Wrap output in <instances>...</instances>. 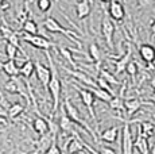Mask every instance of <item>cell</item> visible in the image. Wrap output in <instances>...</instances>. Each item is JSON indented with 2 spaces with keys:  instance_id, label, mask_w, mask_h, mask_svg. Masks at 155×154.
I'll return each instance as SVG.
<instances>
[{
  "instance_id": "6da1fadb",
  "label": "cell",
  "mask_w": 155,
  "mask_h": 154,
  "mask_svg": "<svg viewBox=\"0 0 155 154\" xmlns=\"http://www.w3.org/2000/svg\"><path fill=\"white\" fill-rule=\"evenodd\" d=\"M46 53L47 61H49V68L50 72H51V77H50L49 85H47V92H50L51 95V100H53V107H51V114L54 115L57 112V109L59 108V104H61V95H62V82L58 77V72H57V68L54 65V61H53L51 55H50L49 50H45Z\"/></svg>"
},
{
  "instance_id": "7a4b0ae2",
  "label": "cell",
  "mask_w": 155,
  "mask_h": 154,
  "mask_svg": "<svg viewBox=\"0 0 155 154\" xmlns=\"http://www.w3.org/2000/svg\"><path fill=\"white\" fill-rule=\"evenodd\" d=\"M61 105H62V108H64V111H65V114L68 115V118L73 122L74 124H78V126H81V127H84V129L86 130V131L89 132L91 135H93V138H94V141L96 142H99L97 141V138H96V132L93 131V130L91 129V126H89L88 123L85 122L84 119L81 118V115H80V112H78V109H77V107L73 104V103L70 102V97L69 96H65V100H64V103H61Z\"/></svg>"
},
{
  "instance_id": "3957f363",
  "label": "cell",
  "mask_w": 155,
  "mask_h": 154,
  "mask_svg": "<svg viewBox=\"0 0 155 154\" xmlns=\"http://www.w3.org/2000/svg\"><path fill=\"white\" fill-rule=\"evenodd\" d=\"M42 26H43V28L46 31H49V32H54V34H64V35H66L68 38H69L70 41H73V42H76V45L77 46H81V43L78 42V41L76 39V32H73L71 30H69V28H65L64 26H61V23L58 22V20L55 19V18H53V16H47L46 19L42 22Z\"/></svg>"
},
{
  "instance_id": "277c9868",
  "label": "cell",
  "mask_w": 155,
  "mask_h": 154,
  "mask_svg": "<svg viewBox=\"0 0 155 154\" xmlns=\"http://www.w3.org/2000/svg\"><path fill=\"white\" fill-rule=\"evenodd\" d=\"M73 85V88L74 89H77V92H78L80 95V99H81V102H82V104L86 107V109H88V112H89V115H91V119L94 122V124H96V130L99 129V122H97V118H96V114H94V109H93V105H94V100H96V97L93 96L91 92H89L86 88H84L81 85H77V84H71Z\"/></svg>"
},
{
  "instance_id": "5b68a950",
  "label": "cell",
  "mask_w": 155,
  "mask_h": 154,
  "mask_svg": "<svg viewBox=\"0 0 155 154\" xmlns=\"http://www.w3.org/2000/svg\"><path fill=\"white\" fill-rule=\"evenodd\" d=\"M4 89L7 91L8 93H11V95L19 93L20 96L25 97L26 102L30 104V96H28V93H27V88H26V84L23 82V80L20 79L19 76L10 77V80H8V81L4 84Z\"/></svg>"
},
{
  "instance_id": "8992f818",
  "label": "cell",
  "mask_w": 155,
  "mask_h": 154,
  "mask_svg": "<svg viewBox=\"0 0 155 154\" xmlns=\"http://www.w3.org/2000/svg\"><path fill=\"white\" fill-rule=\"evenodd\" d=\"M20 41H25V42L30 43L31 46L37 47V49H41V50H49L50 47H57V45L54 42L49 39V38H45L43 35H30V34H26L23 32L22 37H19Z\"/></svg>"
},
{
  "instance_id": "52a82bcc",
  "label": "cell",
  "mask_w": 155,
  "mask_h": 154,
  "mask_svg": "<svg viewBox=\"0 0 155 154\" xmlns=\"http://www.w3.org/2000/svg\"><path fill=\"white\" fill-rule=\"evenodd\" d=\"M115 30H116L115 23L109 19V16L104 15L103 20H101V34H103V38H104V41H105L107 46H108L111 50L115 49V43H113Z\"/></svg>"
},
{
  "instance_id": "ba28073f",
  "label": "cell",
  "mask_w": 155,
  "mask_h": 154,
  "mask_svg": "<svg viewBox=\"0 0 155 154\" xmlns=\"http://www.w3.org/2000/svg\"><path fill=\"white\" fill-rule=\"evenodd\" d=\"M62 69L65 70V72L68 73V75H70L71 77H74V79L77 80V81H80L81 84H85L86 87H96V81H94V77L89 76L86 72L81 69V68H78V69H71V68H66L62 65Z\"/></svg>"
},
{
  "instance_id": "9c48e42d",
  "label": "cell",
  "mask_w": 155,
  "mask_h": 154,
  "mask_svg": "<svg viewBox=\"0 0 155 154\" xmlns=\"http://www.w3.org/2000/svg\"><path fill=\"white\" fill-rule=\"evenodd\" d=\"M131 123L124 122L123 135H121V154H134V137L131 132Z\"/></svg>"
},
{
  "instance_id": "30bf717a",
  "label": "cell",
  "mask_w": 155,
  "mask_h": 154,
  "mask_svg": "<svg viewBox=\"0 0 155 154\" xmlns=\"http://www.w3.org/2000/svg\"><path fill=\"white\" fill-rule=\"evenodd\" d=\"M139 50V55H140L142 61H144L148 65L150 69H153L154 64H155V46H153L151 43H140L138 47Z\"/></svg>"
},
{
  "instance_id": "8fae6325",
  "label": "cell",
  "mask_w": 155,
  "mask_h": 154,
  "mask_svg": "<svg viewBox=\"0 0 155 154\" xmlns=\"http://www.w3.org/2000/svg\"><path fill=\"white\" fill-rule=\"evenodd\" d=\"M143 104H144V102H142L140 99H136V97L126 99L124 100V116H126V119H121V120H124V122L130 120V118H132L136 112L140 111Z\"/></svg>"
},
{
  "instance_id": "7c38bea8",
  "label": "cell",
  "mask_w": 155,
  "mask_h": 154,
  "mask_svg": "<svg viewBox=\"0 0 155 154\" xmlns=\"http://www.w3.org/2000/svg\"><path fill=\"white\" fill-rule=\"evenodd\" d=\"M108 15L109 19L115 20V22H121L126 18V8H124L123 3L119 0H111L108 7Z\"/></svg>"
},
{
  "instance_id": "4fadbf2b",
  "label": "cell",
  "mask_w": 155,
  "mask_h": 154,
  "mask_svg": "<svg viewBox=\"0 0 155 154\" xmlns=\"http://www.w3.org/2000/svg\"><path fill=\"white\" fill-rule=\"evenodd\" d=\"M35 75H37L38 81L42 84V87L45 88V91H47V85H49L50 77H51V72H50V68L46 65L41 64L39 61H35Z\"/></svg>"
},
{
  "instance_id": "5bb4252c",
  "label": "cell",
  "mask_w": 155,
  "mask_h": 154,
  "mask_svg": "<svg viewBox=\"0 0 155 154\" xmlns=\"http://www.w3.org/2000/svg\"><path fill=\"white\" fill-rule=\"evenodd\" d=\"M131 55H132V46H131V43H127L126 54H123V57H120L117 61H111L113 64V66H115V73H113V76H117L124 72L127 64L131 61Z\"/></svg>"
},
{
  "instance_id": "9a60e30c",
  "label": "cell",
  "mask_w": 155,
  "mask_h": 154,
  "mask_svg": "<svg viewBox=\"0 0 155 154\" xmlns=\"http://www.w3.org/2000/svg\"><path fill=\"white\" fill-rule=\"evenodd\" d=\"M74 126H77V124H74L71 120L68 118V115L65 114L64 108H62L61 105V118H59V122H58V127H59V131H62L64 134H74Z\"/></svg>"
},
{
  "instance_id": "2e32d148",
  "label": "cell",
  "mask_w": 155,
  "mask_h": 154,
  "mask_svg": "<svg viewBox=\"0 0 155 154\" xmlns=\"http://www.w3.org/2000/svg\"><path fill=\"white\" fill-rule=\"evenodd\" d=\"M84 141L82 139H80L78 138V135H74L73 138L70 139V142H69V145L66 146V149H64L65 152H68L69 154H78V153H81V152H84Z\"/></svg>"
},
{
  "instance_id": "e0dca14e",
  "label": "cell",
  "mask_w": 155,
  "mask_h": 154,
  "mask_svg": "<svg viewBox=\"0 0 155 154\" xmlns=\"http://www.w3.org/2000/svg\"><path fill=\"white\" fill-rule=\"evenodd\" d=\"M32 129L39 137H42V135H46L49 132V123H47V120L45 118L37 116L32 120Z\"/></svg>"
},
{
  "instance_id": "ac0fdd59",
  "label": "cell",
  "mask_w": 155,
  "mask_h": 154,
  "mask_svg": "<svg viewBox=\"0 0 155 154\" xmlns=\"http://www.w3.org/2000/svg\"><path fill=\"white\" fill-rule=\"evenodd\" d=\"M91 3L88 0H78L76 3V15L78 19H85L91 14Z\"/></svg>"
},
{
  "instance_id": "d6986e66",
  "label": "cell",
  "mask_w": 155,
  "mask_h": 154,
  "mask_svg": "<svg viewBox=\"0 0 155 154\" xmlns=\"http://www.w3.org/2000/svg\"><path fill=\"white\" fill-rule=\"evenodd\" d=\"M117 137H119V127L117 126L108 127V129H105L104 131H101V134H100L101 141L108 142V143L116 142L117 141Z\"/></svg>"
},
{
  "instance_id": "ffe728a7",
  "label": "cell",
  "mask_w": 155,
  "mask_h": 154,
  "mask_svg": "<svg viewBox=\"0 0 155 154\" xmlns=\"http://www.w3.org/2000/svg\"><path fill=\"white\" fill-rule=\"evenodd\" d=\"M0 69L10 77H16L19 76V66L16 65L15 60H7L5 62H3L0 65Z\"/></svg>"
},
{
  "instance_id": "44dd1931",
  "label": "cell",
  "mask_w": 155,
  "mask_h": 154,
  "mask_svg": "<svg viewBox=\"0 0 155 154\" xmlns=\"http://www.w3.org/2000/svg\"><path fill=\"white\" fill-rule=\"evenodd\" d=\"M134 147H136L139 154H150V145H148L147 138L142 137L140 131L138 130V137H136V141L134 142Z\"/></svg>"
},
{
  "instance_id": "7402d4cb",
  "label": "cell",
  "mask_w": 155,
  "mask_h": 154,
  "mask_svg": "<svg viewBox=\"0 0 155 154\" xmlns=\"http://www.w3.org/2000/svg\"><path fill=\"white\" fill-rule=\"evenodd\" d=\"M138 130L140 131L142 137L144 138H153L155 135V124L151 123V122H147V120H144V122H140L138 124Z\"/></svg>"
},
{
  "instance_id": "603a6c76",
  "label": "cell",
  "mask_w": 155,
  "mask_h": 154,
  "mask_svg": "<svg viewBox=\"0 0 155 154\" xmlns=\"http://www.w3.org/2000/svg\"><path fill=\"white\" fill-rule=\"evenodd\" d=\"M84 88H86V89L93 95L96 99H99V100H101V102H104V103H109L111 102V99L113 97L111 93H108L107 91H104V89H100V88H97V87H84Z\"/></svg>"
},
{
  "instance_id": "cb8c5ba5",
  "label": "cell",
  "mask_w": 155,
  "mask_h": 154,
  "mask_svg": "<svg viewBox=\"0 0 155 154\" xmlns=\"http://www.w3.org/2000/svg\"><path fill=\"white\" fill-rule=\"evenodd\" d=\"M34 72H35V64L31 60H27L26 62H23L22 66L19 68V76L23 77L25 80H28L30 77L34 75Z\"/></svg>"
},
{
  "instance_id": "d4e9b609",
  "label": "cell",
  "mask_w": 155,
  "mask_h": 154,
  "mask_svg": "<svg viewBox=\"0 0 155 154\" xmlns=\"http://www.w3.org/2000/svg\"><path fill=\"white\" fill-rule=\"evenodd\" d=\"M88 54H89V61L94 62V64H100L101 62V57H103V54H101V50L99 45H97L96 42H92L91 45L88 47Z\"/></svg>"
},
{
  "instance_id": "484cf974",
  "label": "cell",
  "mask_w": 155,
  "mask_h": 154,
  "mask_svg": "<svg viewBox=\"0 0 155 154\" xmlns=\"http://www.w3.org/2000/svg\"><path fill=\"white\" fill-rule=\"evenodd\" d=\"M23 111H25V105H23L22 103H12L7 109V118L14 120V119H16L18 116H20V115L23 114Z\"/></svg>"
},
{
  "instance_id": "4316f807",
  "label": "cell",
  "mask_w": 155,
  "mask_h": 154,
  "mask_svg": "<svg viewBox=\"0 0 155 154\" xmlns=\"http://www.w3.org/2000/svg\"><path fill=\"white\" fill-rule=\"evenodd\" d=\"M22 31L26 32V34H30V35H37L38 31H39V27H38V25H37L35 20L27 19L22 25Z\"/></svg>"
},
{
  "instance_id": "83f0119b",
  "label": "cell",
  "mask_w": 155,
  "mask_h": 154,
  "mask_svg": "<svg viewBox=\"0 0 155 154\" xmlns=\"http://www.w3.org/2000/svg\"><path fill=\"white\" fill-rule=\"evenodd\" d=\"M108 104L112 109H115V111H117V112H123L124 114V99L121 95H119V96L115 95Z\"/></svg>"
},
{
  "instance_id": "f1b7e54d",
  "label": "cell",
  "mask_w": 155,
  "mask_h": 154,
  "mask_svg": "<svg viewBox=\"0 0 155 154\" xmlns=\"http://www.w3.org/2000/svg\"><path fill=\"white\" fill-rule=\"evenodd\" d=\"M99 76L101 77V79H104L107 82H108L109 85H120V81H119L117 79H116L115 76L112 75L111 72H108L107 69H104V68H100V70H99Z\"/></svg>"
},
{
  "instance_id": "f546056e",
  "label": "cell",
  "mask_w": 155,
  "mask_h": 154,
  "mask_svg": "<svg viewBox=\"0 0 155 154\" xmlns=\"http://www.w3.org/2000/svg\"><path fill=\"white\" fill-rule=\"evenodd\" d=\"M59 53H61L62 57L71 65V69H78V66H77V64H76V60H74L73 55H71V52L69 50V47H59Z\"/></svg>"
},
{
  "instance_id": "4dcf8cb0",
  "label": "cell",
  "mask_w": 155,
  "mask_h": 154,
  "mask_svg": "<svg viewBox=\"0 0 155 154\" xmlns=\"http://www.w3.org/2000/svg\"><path fill=\"white\" fill-rule=\"evenodd\" d=\"M94 81H96V87H97V88H100V89L107 91V92H108V93H111L112 96H115V92H113L112 87H111V85H109L108 82H107L104 79H101L100 76H97L96 79H94Z\"/></svg>"
},
{
  "instance_id": "1f68e13d",
  "label": "cell",
  "mask_w": 155,
  "mask_h": 154,
  "mask_svg": "<svg viewBox=\"0 0 155 154\" xmlns=\"http://www.w3.org/2000/svg\"><path fill=\"white\" fill-rule=\"evenodd\" d=\"M124 72H127V75L132 77V80L135 81L136 73H138V64H136V62H134V61H130V62L127 64V66H126V69H124Z\"/></svg>"
},
{
  "instance_id": "d6a6232c",
  "label": "cell",
  "mask_w": 155,
  "mask_h": 154,
  "mask_svg": "<svg viewBox=\"0 0 155 154\" xmlns=\"http://www.w3.org/2000/svg\"><path fill=\"white\" fill-rule=\"evenodd\" d=\"M18 52H19V50L14 45H11V43H8V42L5 43V55H7L8 60H16Z\"/></svg>"
},
{
  "instance_id": "836d02e7",
  "label": "cell",
  "mask_w": 155,
  "mask_h": 154,
  "mask_svg": "<svg viewBox=\"0 0 155 154\" xmlns=\"http://www.w3.org/2000/svg\"><path fill=\"white\" fill-rule=\"evenodd\" d=\"M53 0H37V7L38 10L41 11V12H47V11H50V8H51L53 5Z\"/></svg>"
},
{
  "instance_id": "e575fe53",
  "label": "cell",
  "mask_w": 155,
  "mask_h": 154,
  "mask_svg": "<svg viewBox=\"0 0 155 154\" xmlns=\"http://www.w3.org/2000/svg\"><path fill=\"white\" fill-rule=\"evenodd\" d=\"M14 32H15V31L12 30V28L8 27L7 25H2V26H0V34H2V38H3V39L7 41L8 38H10L11 35L14 34Z\"/></svg>"
},
{
  "instance_id": "d590c367",
  "label": "cell",
  "mask_w": 155,
  "mask_h": 154,
  "mask_svg": "<svg viewBox=\"0 0 155 154\" xmlns=\"http://www.w3.org/2000/svg\"><path fill=\"white\" fill-rule=\"evenodd\" d=\"M45 154H62L61 153V149L58 147V145H57V139L51 142V145H50V147L46 150V153Z\"/></svg>"
},
{
  "instance_id": "8d00e7d4",
  "label": "cell",
  "mask_w": 155,
  "mask_h": 154,
  "mask_svg": "<svg viewBox=\"0 0 155 154\" xmlns=\"http://www.w3.org/2000/svg\"><path fill=\"white\" fill-rule=\"evenodd\" d=\"M100 154H116V152L111 147H107V146H101L100 147Z\"/></svg>"
},
{
  "instance_id": "74e56055",
  "label": "cell",
  "mask_w": 155,
  "mask_h": 154,
  "mask_svg": "<svg viewBox=\"0 0 155 154\" xmlns=\"http://www.w3.org/2000/svg\"><path fill=\"white\" fill-rule=\"evenodd\" d=\"M150 30H151V39H155V19L151 20Z\"/></svg>"
},
{
  "instance_id": "f35d334b",
  "label": "cell",
  "mask_w": 155,
  "mask_h": 154,
  "mask_svg": "<svg viewBox=\"0 0 155 154\" xmlns=\"http://www.w3.org/2000/svg\"><path fill=\"white\" fill-rule=\"evenodd\" d=\"M0 118H7V109L0 104Z\"/></svg>"
},
{
  "instance_id": "ab89813d",
  "label": "cell",
  "mask_w": 155,
  "mask_h": 154,
  "mask_svg": "<svg viewBox=\"0 0 155 154\" xmlns=\"http://www.w3.org/2000/svg\"><path fill=\"white\" fill-rule=\"evenodd\" d=\"M150 102H153V104H155V92L151 95V97H150Z\"/></svg>"
},
{
  "instance_id": "60d3db41",
  "label": "cell",
  "mask_w": 155,
  "mask_h": 154,
  "mask_svg": "<svg viewBox=\"0 0 155 154\" xmlns=\"http://www.w3.org/2000/svg\"><path fill=\"white\" fill-rule=\"evenodd\" d=\"M151 154H155V145H154V146L153 147H151V152H150Z\"/></svg>"
},
{
  "instance_id": "b9f144b4",
  "label": "cell",
  "mask_w": 155,
  "mask_h": 154,
  "mask_svg": "<svg viewBox=\"0 0 155 154\" xmlns=\"http://www.w3.org/2000/svg\"><path fill=\"white\" fill-rule=\"evenodd\" d=\"M3 23H4V19H3V16H2V15H0V26H2V25H3Z\"/></svg>"
},
{
  "instance_id": "7bdbcfd3",
  "label": "cell",
  "mask_w": 155,
  "mask_h": 154,
  "mask_svg": "<svg viewBox=\"0 0 155 154\" xmlns=\"http://www.w3.org/2000/svg\"><path fill=\"white\" fill-rule=\"evenodd\" d=\"M100 2H103V3H109L111 0H100Z\"/></svg>"
},
{
  "instance_id": "ee69618b",
  "label": "cell",
  "mask_w": 155,
  "mask_h": 154,
  "mask_svg": "<svg viewBox=\"0 0 155 154\" xmlns=\"http://www.w3.org/2000/svg\"><path fill=\"white\" fill-rule=\"evenodd\" d=\"M28 2H30V0H26V2H25V5H26V7L28 5Z\"/></svg>"
},
{
  "instance_id": "f6af8a7d",
  "label": "cell",
  "mask_w": 155,
  "mask_h": 154,
  "mask_svg": "<svg viewBox=\"0 0 155 154\" xmlns=\"http://www.w3.org/2000/svg\"><path fill=\"white\" fill-rule=\"evenodd\" d=\"M4 2H5V0H0V7L3 5V3H4Z\"/></svg>"
},
{
  "instance_id": "bcb514c9",
  "label": "cell",
  "mask_w": 155,
  "mask_h": 154,
  "mask_svg": "<svg viewBox=\"0 0 155 154\" xmlns=\"http://www.w3.org/2000/svg\"><path fill=\"white\" fill-rule=\"evenodd\" d=\"M88 2H89V3H91V4H92V2H93V0H88Z\"/></svg>"
}]
</instances>
